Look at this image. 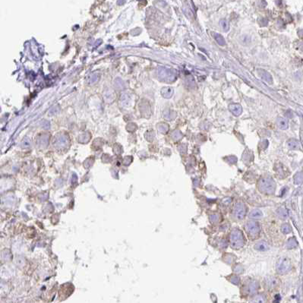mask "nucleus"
Wrapping results in <instances>:
<instances>
[{"instance_id": "f257e3e1", "label": "nucleus", "mask_w": 303, "mask_h": 303, "mask_svg": "<svg viewBox=\"0 0 303 303\" xmlns=\"http://www.w3.org/2000/svg\"><path fill=\"white\" fill-rule=\"evenodd\" d=\"M230 243L234 248H240L245 244L244 236L239 230H234L230 235Z\"/></svg>"}, {"instance_id": "f03ea898", "label": "nucleus", "mask_w": 303, "mask_h": 303, "mask_svg": "<svg viewBox=\"0 0 303 303\" xmlns=\"http://www.w3.org/2000/svg\"><path fill=\"white\" fill-rule=\"evenodd\" d=\"M260 188L263 192L273 193L275 191L274 182L270 178H264L260 182Z\"/></svg>"}, {"instance_id": "7ed1b4c3", "label": "nucleus", "mask_w": 303, "mask_h": 303, "mask_svg": "<svg viewBox=\"0 0 303 303\" xmlns=\"http://www.w3.org/2000/svg\"><path fill=\"white\" fill-rule=\"evenodd\" d=\"M246 231L250 236L255 237V236H258L260 233L259 224L255 221H249L246 224Z\"/></svg>"}, {"instance_id": "20e7f679", "label": "nucleus", "mask_w": 303, "mask_h": 303, "mask_svg": "<svg viewBox=\"0 0 303 303\" xmlns=\"http://www.w3.org/2000/svg\"><path fill=\"white\" fill-rule=\"evenodd\" d=\"M233 213H234V216L236 217V219L242 220L245 217L246 213L245 206L242 204V203L236 204V205L235 206L234 210H233Z\"/></svg>"}, {"instance_id": "39448f33", "label": "nucleus", "mask_w": 303, "mask_h": 303, "mask_svg": "<svg viewBox=\"0 0 303 303\" xmlns=\"http://www.w3.org/2000/svg\"><path fill=\"white\" fill-rule=\"evenodd\" d=\"M277 268V270L279 273H287V272H288L289 270L290 269V261H289L287 258H282V259L280 260V261L278 262Z\"/></svg>"}, {"instance_id": "423d86ee", "label": "nucleus", "mask_w": 303, "mask_h": 303, "mask_svg": "<svg viewBox=\"0 0 303 303\" xmlns=\"http://www.w3.org/2000/svg\"><path fill=\"white\" fill-rule=\"evenodd\" d=\"M229 108H230V110L231 111V113H233V115H235L236 116H240L242 113V107L238 104H230Z\"/></svg>"}, {"instance_id": "0eeeda50", "label": "nucleus", "mask_w": 303, "mask_h": 303, "mask_svg": "<svg viewBox=\"0 0 303 303\" xmlns=\"http://www.w3.org/2000/svg\"><path fill=\"white\" fill-rule=\"evenodd\" d=\"M258 73H259L260 76L262 78V79L264 80L266 82L272 83L273 79H272L271 75H270V74L268 73V72H265L264 70H261V69H259V70H258Z\"/></svg>"}, {"instance_id": "6e6552de", "label": "nucleus", "mask_w": 303, "mask_h": 303, "mask_svg": "<svg viewBox=\"0 0 303 303\" xmlns=\"http://www.w3.org/2000/svg\"><path fill=\"white\" fill-rule=\"evenodd\" d=\"M255 249L258 251H261V252H265V251L268 250L269 246L267 243L264 241H261V242H258L255 245Z\"/></svg>"}, {"instance_id": "1a4fd4ad", "label": "nucleus", "mask_w": 303, "mask_h": 303, "mask_svg": "<svg viewBox=\"0 0 303 303\" xmlns=\"http://www.w3.org/2000/svg\"><path fill=\"white\" fill-rule=\"evenodd\" d=\"M266 298L264 295L259 294L254 296L251 300V303H265Z\"/></svg>"}, {"instance_id": "9d476101", "label": "nucleus", "mask_w": 303, "mask_h": 303, "mask_svg": "<svg viewBox=\"0 0 303 303\" xmlns=\"http://www.w3.org/2000/svg\"><path fill=\"white\" fill-rule=\"evenodd\" d=\"M277 125L279 129L285 130L288 128V121L284 118H279L277 120Z\"/></svg>"}, {"instance_id": "9b49d317", "label": "nucleus", "mask_w": 303, "mask_h": 303, "mask_svg": "<svg viewBox=\"0 0 303 303\" xmlns=\"http://www.w3.org/2000/svg\"><path fill=\"white\" fill-rule=\"evenodd\" d=\"M262 212L260 210H258V209H255V210H252V212L249 214V217L253 218V219H259V218L262 217Z\"/></svg>"}, {"instance_id": "f8f14e48", "label": "nucleus", "mask_w": 303, "mask_h": 303, "mask_svg": "<svg viewBox=\"0 0 303 303\" xmlns=\"http://www.w3.org/2000/svg\"><path fill=\"white\" fill-rule=\"evenodd\" d=\"M213 37L215 38L216 41L217 42V44L220 46H224L226 44V41L224 40V38L223 37L222 35L219 34V33H213Z\"/></svg>"}, {"instance_id": "ddd939ff", "label": "nucleus", "mask_w": 303, "mask_h": 303, "mask_svg": "<svg viewBox=\"0 0 303 303\" xmlns=\"http://www.w3.org/2000/svg\"><path fill=\"white\" fill-rule=\"evenodd\" d=\"M220 24L221 27L224 30V31H228L229 29H230V25H229L228 21L226 19H221L220 21Z\"/></svg>"}, {"instance_id": "4468645a", "label": "nucleus", "mask_w": 303, "mask_h": 303, "mask_svg": "<svg viewBox=\"0 0 303 303\" xmlns=\"http://www.w3.org/2000/svg\"><path fill=\"white\" fill-rule=\"evenodd\" d=\"M298 145H299V143L296 140H290L288 141V146L290 148L295 149L298 147Z\"/></svg>"}, {"instance_id": "2eb2a0df", "label": "nucleus", "mask_w": 303, "mask_h": 303, "mask_svg": "<svg viewBox=\"0 0 303 303\" xmlns=\"http://www.w3.org/2000/svg\"><path fill=\"white\" fill-rule=\"evenodd\" d=\"M282 230L284 233H289L291 232V227H290V225H288V224H284L282 227Z\"/></svg>"}, {"instance_id": "dca6fc26", "label": "nucleus", "mask_w": 303, "mask_h": 303, "mask_svg": "<svg viewBox=\"0 0 303 303\" xmlns=\"http://www.w3.org/2000/svg\"><path fill=\"white\" fill-rule=\"evenodd\" d=\"M165 90H167L166 91V94L164 95V96L166 97H170L172 96V94H173V89H171V88H165Z\"/></svg>"}]
</instances>
